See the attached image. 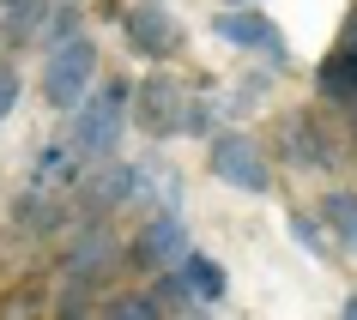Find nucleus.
<instances>
[{"label":"nucleus","instance_id":"f3484780","mask_svg":"<svg viewBox=\"0 0 357 320\" xmlns=\"http://www.w3.org/2000/svg\"><path fill=\"white\" fill-rule=\"evenodd\" d=\"M339 42H351V49H357V19H351V24H345V37H339Z\"/></svg>","mask_w":357,"mask_h":320},{"label":"nucleus","instance_id":"ddd939ff","mask_svg":"<svg viewBox=\"0 0 357 320\" xmlns=\"http://www.w3.org/2000/svg\"><path fill=\"white\" fill-rule=\"evenodd\" d=\"M103 314H133V320H151V314H164V302H158V296H115V302H103Z\"/></svg>","mask_w":357,"mask_h":320},{"label":"nucleus","instance_id":"0eeeda50","mask_svg":"<svg viewBox=\"0 0 357 320\" xmlns=\"http://www.w3.org/2000/svg\"><path fill=\"white\" fill-rule=\"evenodd\" d=\"M212 31H218L230 49H255V55H273V67H284V37H279V24L261 19L255 6H230V13H218V24H212Z\"/></svg>","mask_w":357,"mask_h":320},{"label":"nucleus","instance_id":"423d86ee","mask_svg":"<svg viewBox=\"0 0 357 320\" xmlns=\"http://www.w3.org/2000/svg\"><path fill=\"white\" fill-rule=\"evenodd\" d=\"M182 254H188V230H182V218H176V211H158V218L133 236L128 266H133V272H164V266H176Z\"/></svg>","mask_w":357,"mask_h":320},{"label":"nucleus","instance_id":"dca6fc26","mask_svg":"<svg viewBox=\"0 0 357 320\" xmlns=\"http://www.w3.org/2000/svg\"><path fill=\"white\" fill-rule=\"evenodd\" d=\"M291 236H297V242L309 248V254H321V236H315V224H309L303 211H297V218H291Z\"/></svg>","mask_w":357,"mask_h":320},{"label":"nucleus","instance_id":"20e7f679","mask_svg":"<svg viewBox=\"0 0 357 320\" xmlns=\"http://www.w3.org/2000/svg\"><path fill=\"white\" fill-rule=\"evenodd\" d=\"M121 37H128L133 55L169 61L176 49H182V24H176V13H169L164 0H133L128 13H121Z\"/></svg>","mask_w":357,"mask_h":320},{"label":"nucleus","instance_id":"a211bd4d","mask_svg":"<svg viewBox=\"0 0 357 320\" xmlns=\"http://www.w3.org/2000/svg\"><path fill=\"white\" fill-rule=\"evenodd\" d=\"M345 314H351V320H357V296H351V302H345Z\"/></svg>","mask_w":357,"mask_h":320},{"label":"nucleus","instance_id":"1a4fd4ad","mask_svg":"<svg viewBox=\"0 0 357 320\" xmlns=\"http://www.w3.org/2000/svg\"><path fill=\"white\" fill-rule=\"evenodd\" d=\"M139 188H146V170H121V163H115L109 175H97V182H79V206L91 211V218H103V211L121 206V200H139Z\"/></svg>","mask_w":357,"mask_h":320},{"label":"nucleus","instance_id":"2eb2a0df","mask_svg":"<svg viewBox=\"0 0 357 320\" xmlns=\"http://www.w3.org/2000/svg\"><path fill=\"white\" fill-rule=\"evenodd\" d=\"M13 103H19V73H13V67L0 61V121L13 115Z\"/></svg>","mask_w":357,"mask_h":320},{"label":"nucleus","instance_id":"4468645a","mask_svg":"<svg viewBox=\"0 0 357 320\" xmlns=\"http://www.w3.org/2000/svg\"><path fill=\"white\" fill-rule=\"evenodd\" d=\"M0 6H6V19L19 24V31H31V24H37V13L49 6V0H0Z\"/></svg>","mask_w":357,"mask_h":320},{"label":"nucleus","instance_id":"f03ea898","mask_svg":"<svg viewBox=\"0 0 357 320\" xmlns=\"http://www.w3.org/2000/svg\"><path fill=\"white\" fill-rule=\"evenodd\" d=\"M97 79V49L85 37H67L49 49V67H43V97H49V109H79L85 91H91Z\"/></svg>","mask_w":357,"mask_h":320},{"label":"nucleus","instance_id":"6e6552de","mask_svg":"<svg viewBox=\"0 0 357 320\" xmlns=\"http://www.w3.org/2000/svg\"><path fill=\"white\" fill-rule=\"evenodd\" d=\"M79 170H85V151H79L73 139H49V145L31 157V188L79 193Z\"/></svg>","mask_w":357,"mask_h":320},{"label":"nucleus","instance_id":"39448f33","mask_svg":"<svg viewBox=\"0 0 357 320\" xmlns=\"http://www.w3.org/2000/svg\"><path fill=\"white\" fill-rule=\"evenodd\" d=\"M206 163H212V175H218L225 188H236V193H266L273 188V170H266L261 145L243 139V133H218L212 151H206Z\"/></svg>","mask_w":357,"mask_h":320},{"label":"nucleus","instance_id":"6ab92c4d","mask_svg":"<svg viewBox=\"0 0 357 320\" xmlns=\"http://www.w3.org/2000/svg\"><path fill=\"white\" fill-rule=\"evenodd\" d=\"M236 6H255V0H236Z\"/></svg>","mask_w":357,"mask_h":320},{"label":"nucleus","instance_id":"f8f14e48","mask_svg":"<svg viewBox=\"0 0 357 320\" xmlns=\"http://www.w3.org/2000/svg\"><path fill=\"white\" fill-rule=\"evenodd\" d=\"M321 218L333 230V242L345 248V254H357V193H327V200H321Z\"/></svg>","mask_w":357,"mask_h":320},{"label":"nucleus","instance_id":"7ed1b4c3","mask_svg":"<svg viewBox=\"0 0 357 320\" xmlns=\"http://www.w3.org/2000/svg\"><path fill=\"white\" fill-rule=\"evenodd\" d=\"M133 115H139V127H146L151 139H169L176 127H200V121H206V109L188 103V97L176 91V79H164V73H151V79L133 85Z\"/></svg>","mask_w":357,"mask_h":320},{"label":"nucleus","instance_id":"f257e3e1","mask_svg":"<svg viewBox=\"0 0 357 320\" xmlns=\"http://www.w3.org/2000/svg\"><path fill=\"white\" fill-rule=\"evenodd\" d=\"M133 109V91L128 79H103L97 91H85V103H79V121H73V145L85 151V157H109L115 145H121V121H128Z\"/></svg>","mask_w":357,"mask_h":320},{"label":"nucleus","instance_id":"9d476101","mask_svg":"<svg viewBox=\"0 0 357 320\" xmlns=\"http://www.w3.org/2000/svg\"><path fill=\"white\" fill-rule=\"evenodd\" d=\"M176 278H182V290H188V302H225V266L218 260H206V254H182V260H176Z\"/></svg>","mask_w":357,"mask_h":320},{"label":"nucleus","instance_id":"9b49d317","mask_svg":"<svg viewBox=\"0 0 357 320\" xmlns=\"http://www.w3.org/2000/svg\"><path fill=\"white\" fill-rule=\"evenodd\" d=\"M284 157H291L297 170H321V163H333L327 133H315V121H309V115H291V121H284Z\"/></svg>","mask_w":357,"mask_h":320}]
</instances>
